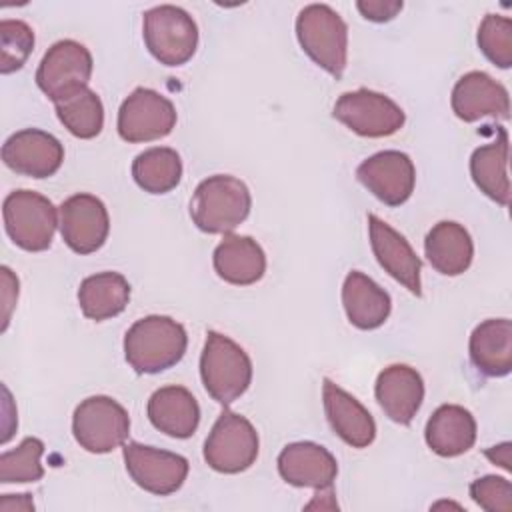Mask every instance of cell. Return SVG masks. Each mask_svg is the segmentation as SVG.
I'll list each match as a JSON object with an SVG mask.
<instances>
[{
  "mask_svg": "<svg viewBox=\"0 0 512 512\" xmlns=\"http://www.w3.org/2000/svg\"><path fill=\"white\" fill-rule=\"evenodd\" d=\"M468 352L474 368L484 376H508L512 370V322L508 318L480 322L470 334Z\"/></svg>",
  "mask_w": 512,
  "mask_h": 512,
  "instance_id": "cell-24",
  "label": "cell"
},
{
  "mask_svg": "<svg viewBox=\"0 0 512 512\" xmlns=\"http://www.w3.org/2000/svg\"><path fill=\"white\" fill-rule=\"evenodd\" d=\"M402 0H360L356 8L370 22H388L402 10Z\"/></svg>",
  "mask_w": 512,
  "mask_h": 512,
  "instance_id": "cell-35",
  "label": "cell"
},
{
  "mask_svg": "<svg viewBox=\"0 0 512 512\" xmlns=\"http://www.w3.org/2000/svg\"><path fill=\"white\" fill-rule=\"evenodd\" d=\"M188 334L170 316H144L124 336L126 362L138 374H158L178 364L186 352Z\"/></svg>",
  "mask_w": 512,
  "mask_h": 512,
  "instance_id": "cell-1",
  "label": "cell"
},
{
  "mask_svg": "<svg viewBox=\"0 0 512 512\" xmlns=\"http://www.w3.org/2000/svg\"><path fill=\"white\" fill-rule=\"evenodd\" d=\"M122 454L134 484L156 496H168L180 490L190 470L184 456L140 442L124 444Z\"/></svg>",
  "mask_w": 512,
  "mask_h": 512,
  "instance_id": "cell-12",
  "label": "cell"
},
{
  "mask_svg": "<svg viewBox=\"0 0 512 512\" xmlns=\"http://www.w3.org/2000/svg\"><path fill=\"white\" fill-rule=\"evenodd\" d=\"M296 38L312 62L342 78L348 62V26L328 4H308L298 12Z\"/></svg>",
  "mask_w": 512,
  "mask_h": 512,
  "instance_id": "cell-4",
  "label": "cell"
},
{
  "mask_svg": "<svg viewBox=\"0 0 512 512\" xmlns=\"http://www.w3.org/2000/svg\"><path fill=\"white\" fill-rule=\"evenodd\" d=\"M2 272V304H4V316H2V330H6L8 322H10V312L16 304L18 298V278L12 274V270L8 266L0 268Z\"/></svg>",
  "mask_w": 512,
  "mask_h": 512,
  "instance_id": "cell-36",
  "label": "cell"
},
{
  "mask_svg": "<svg viewBox=\"0 0 512 512\" xmlns=\"http://www.w3.org/2000/svg\"><path fill=\"white\" fill-rule=\"evenodd\" d=\"M142 36L148 52L164 66L186 64L198 48V26L180 6L160 4L144 12Z\"/></svg>",
  "mask_w": 512,
  "mask_h": 512,
  "instance_id": "cell-5",
  "label": "cell"
},
{
  "mask_svg": "<svg viewBox=\"0 0 512 512\" xmlns=\"http://www.w3.org/2000/svg\"><path fill=\"white\" fill-rule=\"evenodd\" d=\"M494 464L502 466L504 470H510V442H504L500 446H492L484 452Z\"/></svg>",
  "mask_w": 512,
  "mask_h": 512,
  "instance_id": "cell-37",
  "label": "cell"
},
{
  "mask_svg": "<svg viewBox=\"0 0 512 512\" xmlns=\"http://www.w3.org/2000/svg\"><path fill=\"white\" fill-rule=\"evenodd\" d=\"M478 48L498 68L512 66V20L500 14H486L478 28Z\"/></svg>",
  "mask_w": 512,
  "mask_h": 512,
  "instance_id": "cell-32",
  "label": "cell"
},
{
  "mask_svg": "<svg viewBox=\"0 0 512 512\" xmlns=\"http://www.w3.org/2000/svg\"><path fill=\"white\" fill-rule=\"evenodd\" d=\"M134 182L150 194H166L180 184L182 160L174 148L156 146L140 152L132 162Z\"/></svg>",
  "mask_w": 512,
  "mask_h": 512,
  "instance_id": "cell-29",
  "label": "cell"
},
{
  "mask_svg": "<svg viewBox=\"0 0 512 512\" xmlns=\"http://www.w3.org/2000/svg\"><path fill=\"white\" fill-rule=\"evenodd\" d=\"M176 126L174 104L152 88H136L120 104L118 134L126 142H152L168 136Z\"/></svg>",
  "mask_w": 512,
  "mask_h": 512,
  "instance_id": "cell-11",
  "label": "cell"
},
{
  "mask_svg": "<svg viewBox=\"0 0 512 512\" xmlns=\"http://www.w3.org/2000/svg\"><path fill=\"white\" fill-rule=\"evenodd\" d=\"M4 164L22 176L48 178L58 172L64 160V146L56 136L38 128L14 132L2 146Z\"/></svg>",
  "mask_w": 512,
  "mask_h": 512,
  "instance_id": "cell-15",
  "label": "cell"
},
{
  "mask_svg": "<svg viewBox=\"0 0 512 512\" xmlns=\"http://www.w3.org/2000/svg\"><path fill=\"white\" fill-rule=\"evenodd\" d=\"M508 134L498 126V138L478 146L470 156V174L474 184L494 202L508 206L510 180H508Z\"/></svg>",
  "mask_w": 512,
  "mask_h": 512,
  "instance_id": "cell-27",
  "label": "cell"
},
{
  "mask_svg": "<svg viewBox=\"0 0 512 512\" xmlns=\"http://www.w3.org/2000/svg\"><path fill=\"white\" fill-rule=\"evenodd\" d=\"M356 178L386 206H400L414 192L416 168L408 154L400 150H382L356 168Z\"/></svg>",
  "mask_w": 512,
  "mask_h": 512,
  "instance_id": "cell-14",
  "label": "cell"
},
{
  "mask_svg": "<svg viewBox=\"0 0 512 512\" xmlns=\"http://www.w3.org/2000/svg\"><path fill=\"white\" fill-rule=\"evenodd\" d=\"M322 400L326 418L340 440L352 448H366L374 442L376 422L360 400L342 390L330 378H324Z\"/></svg>",
  "mask_w": 512,
  "mask_h": 512,
  "instance_id": "cell-20",
  "label": "cell"
},
{
  "mask_svg": "<svg viewBox=\"0 0 512 512\" xmlns=\"http://www.w3.org/2000/svg\"><path fill=\"white\" fill-rule=\"evenodd\" d=\"M92 54L76 40H58L42 56L36 70L38 88L56 104L88 86L92 76Z\"/></svg>",
  "mask_w": 512,
  "mask_h": 512,
  "instance_id": "cell-10",
  "label": "cell"
},
{
  "mask_svg": "<svg viewBox=\"0 0 512 512\" xmlns=\"http://www.w3.org/2000/svg\"><path fill=\"white\" fill-rule=\"evenodd\" d=\"M130 300V284L120 272H98L80 282L78 304L86 318L102 322L118 316Z\"/></svg>",
  "mask_w": 512,
  "mask_h": 512,
  "instance_id": "cell-28",
  "label": "cell"
},
{
  "mask_svg": "<svg viewBox=\"0 0 512 512\" xmlns=\"http://www.w3.org/2000/svg\"><path fill=\"white\" fill-rule=\"evenodd\" d=\"M334 118L364 138H386L396 134L406 120L404 110L386 94L358 88L344 92L332 110Z\"/></svg>",
  "mask_w": 512,
  "mask_h": 512,
  "instance_id": "cell-9",
  "label": "cell"
},
{
  "mask_svg": "<svg viewBox=\"0 0 512 512\" xmlns=\"http://www.w3.org/2000/svg\"><path fill=\"white\" fill-rule=\"evenodd\" d=\"M472 500L488 512H510L512 510V484L506 478L488 474L476 478L470 484Z\"/></svg>",
  "mask_w": 512,
  "mask_h": 512,
  "instance_id": "cell-34",
  "label": "cell"
},
{
  "mask_svg": "<svg viewBox=\"0 0 512 512\" xmlns=\"http://www.w3.org/2000/svg\"><path fill=\"white\" fill-rule=\"evenodd\" d=\"M34 48V30L24 20L4 18L0 22V72L20 70Z\"/></svg>",
  "mask_w": 512,
  "mask_h": 512,
  "instance_id": "cell-33",
  "label": "cell"
},
{
  "mask_svg": "<svg viewBox=\"0 0 512 512\" xmlns=\"http://www.w3.org/2000/svg\"><path fill=\"white\" fill-rule=\"evenodd\" d=\"M200 378L206 392L222 406L238 400L252 382V360L232 338L208 330L200 356Z\"/></svg>",
  "mask_w": 512,
  "mask_h": 512,
  "instance_id": "cell-3",
  "label": "cell"
},
{
  "mask_svg": "<svg viewBox=\"0 0 512 512\" xmlns=\"http://www.w3.org/2000/svg\"><path fill=\"white\" fill-rule=\"evenodd\" d=\"M424 438L434 454L442 458L460 456L476 442V420L464 406L442 404L428 418Z\"/></svg>",
  "mask_w": 512,
  "mask_h": 512,
  "instance_id": "cell-22",
  "label": "cell"
},
{
  "mask_svg": "<svg viewBox=\"0 0 512 512\" xmlns=\"http://www.w3.org/2000/svg\"><path fill=\"white\" fill-rule=\"evenodd\" d=\"M44 454V442L34 436H26L14 450H6L0 456V482H36L44 476L40 458Z\"/></svg>",
  "mask_w": 512,
  "mask_h": 512,
  "instance_id": "cell-31",
  "label": "cell"
},
{
  "mask_svg": "<svg viewBox=\"0 0 512 512\" xmlns=\"http://www.w3.org/2000/svg\"><path fill=\"white\" fill-rule=\"evenodd\" d=\"M258 448L260 440L252 422L242 414L224 410L204 442V460L216 472L238 474L256 462Z\"/></svg>",
  "mask_w": 512,
  "mask_h": 512,
  "instance_id": "cell-7",
  "label": "cell"
},
{
  "mask_svg": "<svg viewBox=\"0 0 512 512\" xmlns=\"http://www.w3.org/2000/svg\"><path fill=\"white\" fill-rule=\"evenodd\" d=\"M454 114L464 122H476L480 118L506 120L510 116L508 90L496 82L490 74L472 70L458 78L450 98Z\"/></svg>",
  "mask_w": 512,
  "mask_h": 512,
  "instance_id": "cell-17",
  "label": "cell"
},
{
  "mask_svg": "<svg viewBox=\"0 0 512 512\" xmlns=\"http://www.w3.org/2000/svg\"><path fill=\"white\" fill-rule=\"evenodd\" d=\"M212 264L224 282L234 286H250L264 276L266 254L254 238L226 234L214 248Z\"/></svg>",
  "mask_w": 512,
  "mask_h": 512,
  "instance_id": "cell-23",
  "label": "cell"
},
{
  "mask_svg": "<svg viewBox=\"0 0 512 512\" xmlns=\"http://www.w3.org/2000/svg\"><path fill=\"white\" fill-rule=\"evenodd\" d=\"M278 472L292 486L326 490L338 476V462L316 442H292L278 454Z\"/></svg>",
  "mask_w": 512,
  "mask_h": 512,
  "instance_id": "cell-18",
  "label": "cell"
},
{
  "mask_svg": "<svg viewBox=\"0 0 512 512\" xmlns=\"http://www.w3.org/2000/svg\"><path fill=\"white\" fill-rule=\"evenodd\" d=\"M110 232V218L104 202L94 194H74L60 204V234L76 254L100 250Z\"/></svg>",
  "mask_w": 512,
  "mask_h": 512,
  "instance_id": "cell-13",
  "label": "cell"
},
{
  "mask_svg": "<svg viewBox=\"0 0 512 512\" xmlns=\"http://www.w3.org/2000/svg\"><path fill=\"white\" fill-rule=\"evenodd\" d=\"M424 254L436 272L458 276L470 268L474 244L462 224L442 220L428 230L424 238Z\"/></svg>",
  "mask_w": 512,
  "mask_h": 512,
  "instance_id": "cell-26",
  "label": "cell"
},
{
  "mask_svg": "<svg viewBox=\"0 0 512 512\" xmlns=\"http://www.w3.org/2000/svg\"><path fill=\"white\" fill-rule=\"evenodd\" d=\"M58 120L64 128L82 140H90L102 132L104 126V106L100 96L88 86L74 92L72 96L54 104Z\"/></svg>",
  "mask_w": 512,
  "mask_h": 512,
  "instance_id": "cell-30",
  "label": "cell"
},
{
  "mask_svg": "<svg viewBox=\"0 0 512 512\" xmlns=\"http://www.w3.org/2000/svg\"><path fill=\"white\" fill-rule=\"evenodd\" d=\"M150 424L172 438H190L200 424V406L184 386H162L148 398Z\"/></svg>",
  "mask_w": 512,
  "mask_h": 512,
  "instance_id": "cell-21",
  "label": "cell"
},
{
  "mask_svg": "<svg viewBox=\"0 0 512 512\" xmlns=\"http://www.w3.org/2000/svg\"><path fill=\"white\" fill-rule=\"evenodd\" d=\"M374 394L384 414L392 422L406 426L422 406L424 380L416 368L392 364L378 374Z\"/></svg>",
  "mask_w": 512,
  "mask_h": 512,
  "instance_id": "cell-19",
  "label": "cell"
},
{
  "mask_svg": "<svg viewBox=\"0 0 512 512\" xmlns=\"http://www.w3.org/2000/svg\"><path fill=\"white\" fill-rule=\"evenodd\" d=\"M342 306L352 326L360 330L380 328L392 310L390 294L364 272L352 270L342 284Z\"/></svg>",
  "mask_w": 512,
  "mask_h": 512,
  "instance_id": "cell-25",
  "label": "cell"
},
{
  "mask_svg": "<svg viewBox=\"0 0 512 512\" xmlns=\"http://www.w3.org/2000/svg\"><path fill=\"white\" fill-rule=\"evenodd\" d=\"M368 234L378 264L408 292L422 296V260L416 256L410 242L376 214H368Z\"/></svg>",
  "mask_w": 512,
  "mask_h": 512,
  "instance_id": "cell-16",
  "label": "cell"
},
{
  "mask_svg": "<svg viewBox=\"0 0 512 512\" xmlns=\"http://www.w3.org/2000/svg\"><path fill=\"white\" fill-rule=\"evenodd\" d=\"M72 432L80 448L92 454H106L122 446L130 432V416L110 396L82 400L72 416Z\"/></svg>",
  "mask_w": 512,
  "mask_h": 512,
  "instance_id": "cell-8",
  "label": "cell"
},
{
  "mask_svg": "<svg viewBox=\"0 0 512 512\" xmlns=\"http://www.w3.org/2000/svg\"><path fill=\"white\" fill-rule=\"evenodd\" d=\"M252 208L248 186L230 174L204 178L190 200V218L206 234H230Z\"/></svg>",
  "mask_w": 512,
  "mask_h": 512,
  "instance_id": "cell-2",
  "label": "cell"
},
{
  "mask_svg": "<svg viewBox=\"0 0 512 512\" xmlns=\"http://www.w3.org/2000/svg\"><path fill=\"white\" fill-rule=\"evenodd\" d=\"M4 228L10 240L26 252H42L50 248L56 232L54 204L34 190H14L2 204Z\"/></svg>",
  "mask_w": 512,
  "mask_h": 512,
  "instance_id": "cell-6",
  "label": "cell"
}]
</instances>
